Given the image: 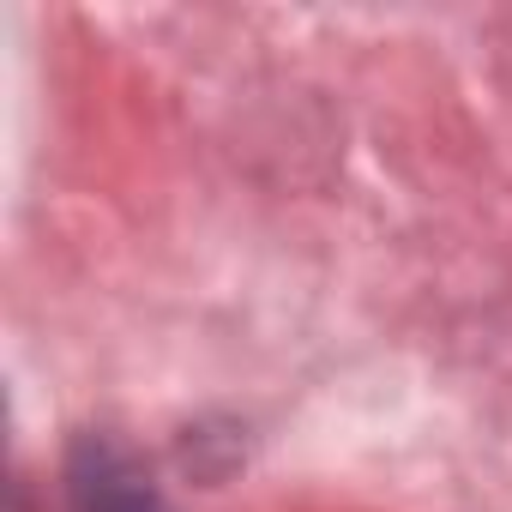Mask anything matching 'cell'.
<instances>
[{
	"mask_svg": "<svg viewBox=\"0 0 512 512\" xmlns=\"http://www.w3.org/2000/svg\"><path fill=\"white\" fill-rule=\"evenodd\" d=\"M67 488H73V512H169L151 476L109 440H85L73 452Z\"/></svg>",
	"mask_w": 512,
	"mask_h": 512,
	"instance_id": "1",
	"label": "cell"
}]
</instances>
